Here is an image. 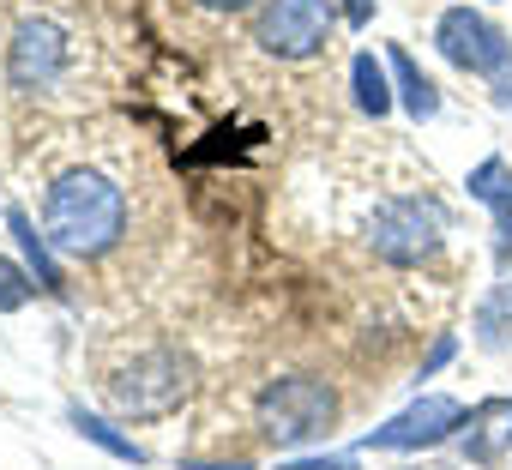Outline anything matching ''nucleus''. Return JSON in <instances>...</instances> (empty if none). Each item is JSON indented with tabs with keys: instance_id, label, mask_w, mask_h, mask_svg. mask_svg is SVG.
Returning <instances> with one entry per match:
<instances>
[{
	"instance_id": "nucleus-9",
	"label": "nucleus",
	"mask_w": 512,
	"mask_h": 470,
	"mask_svg": "<svg viewBox=\"0 0 512 470\" xmlns=\"http://www.w3.org/2000/svg\"><path fill=\"white\" fill-rule=\"evenodd\" d=\"M470 193L494 205V260H512V175L500 157H488L476 175H470Z\"/></svg>"
},
{
	"instance_id": "nucleus-5",
	"label": "nucleus",
	"mask_w": 512,
	"mask_h": 470,
	"mask_svg": "<svg viewBox=\"0 0 512 470\" xmlns=\"http://www.w3.org/2000/svg\"><path fill=\"white\" fill-rule=\"evenodd\" d=\"M434 49H440L452 67L494 79L500 103H512V43H506V31H494L482 13H470V7L440 13V25H434Z\"/></svg>"
},
{
	"instance_id": "nucleus-11",
	"label": "nucleus",
	"mask_w": 512,
	"mask_h": 470,
	"mask_svg": "<svg viewBox=\"0 0 512 470\" xmlns=\"http://www.w3.org/2000/svg\"><path fill=\"white\" fill-rule=\"evenodd\" d=\"M392 73H398V85H404V103H410V115H416V121H428V115L440 109V91H434V85L416 73V61H410L404 49H392Z\"/></svg>"
},
{
	"instance_id": "nucleus-14",
	"label": "nucleus",
	"mask_w": 512,
	"mask_h": 470,
	"mask_svg": "<svg viewBox=\"0 0 512 470\" xmlns=\"http://www.w3.org/2000/svg\"><path fill=\"white\" fill-rule=\"evenodd\" d=\"M13 229H19V242H25V248H31V254H37V260H43V235H37V229H31V217H25V211H13ZM43 284H49V290H55V272H49V266H43Z\"/></svg>"
},
{
	"instance_id": "nucleus-4",
	"label": "nucleus",
	"mask_w": 512,
	"mask_h": 470,
	"mask_svg": "<svg viewBox=\"0 0 512 470\" xmlns=\"http://www.w3.org/2000/svg\"><path fill=\"white\" fill-rule=\"evenodd\" d=\"M103 392H109V404L121 410V416H163V410H175L181 398H187V356L181 350H139L127 368H115L109 380H103Z\"/></svg>"
},
{
	"instance_id": "nucleus-3",
	"label": "nucleus",
	"mask_w": 512,
	"mask_h": 470,
	"mask_svg": "<svg viewBox=\"0 0 512 470\" xmlns=\"http://www.w3.org/2000/svg\"><path fill=\"white\" fill-rule=\"evenodd\" d=\"M440 235H446V211H440V199H428V193H398V199L374 205V217H368V242H374V254L392 260V266L428 260V254L440 248Z\"/></svg>"
},
{
	"instance_id": "nucleus-13",
	"label": "nucleus",
	"mask_w": 512,
	"mask_h": 470,
	"mask_svg": "<svg viewBox=\"0 0 512 470\" xmlns=\"http://www.w3.org/2000/svg\"><path fill=\"white\" fill-rule=\"evenodd\" d=\"M31 290H37V284H31V278L13 266V260H0V314L25 308V302H31Z\"/></svg>"
},
{
	"instance_id": "nucleus-2",
	"label": "nucleus",
	"mask_w": 512,
	"mask_h": 470,
	"mask_svg": "<svg viewBox=\"0 0 512 470\" xmlns=\"http://www.w3.org/2000/svg\"><path fill=\"white\" fill-rule=\"evenodd\" d=\"M332 422H338V392L314 374H290L260 392V428L278 446H308V440L332 434Z\"/></svg>"
},
{
	"instance_id": "nucleus-10",
	"label": "nucleus",
	"mask_w": 512,
	"mask_h": 470,
	"mask_svg": "<svg viewBox=\"0 0 512 470\" xmlns=\"http://www.w3.org/2000/svg\"><path fill=\"white\" fill-rule=\"evenodd\" d=\"M470 428H476V434L464 440L470 458H476V464H494L500 446L512 440V398H488V404H476V410H470Z\"/></svg>"
},
{
	"instance_id": "nucleus-16",
	"label": "nucleus",
	"mask_w": 512,
	"mask_h": 470,
	"mask_svg": "<svg viewBox=\"0 0 512 470\" xmlns=\"http://www.w3.org/2000/svg\"><path fill=\"white\" fill-rule=\"evenodd\" d=\"M205 13H241V7H253V0H199Z\"/></svg>"
},
{
	"instance_id": "nucleus-7",
	"label": "nucleus",
	"mask_w": 512,
	"mask_h": 470,
	"mask_svg": "<svg viewBox=\"0 0 512 470\" xmlns=\"http://www.w3.org/2000/svg\"><path fill=\"white\" fill-rule=\"evenodd\" d=\"M73 67V37L55 25V19H25L7 43V79L13 91L37 97V91H55Z\"/></svg>"
},
{
	"instance_id": "nucleus-12",
	"label": "nucleus",
	"mask_w": 512,
	"mask_h": 470,
	"mask_svg": "<svg viewBox=\"0 0 512 470\" xmlns=\"http://www.w3.org/2000/svg\"><path fill=\"white\" fill-rule=\"evenodd\" d=\"M356 103L368 109V115H386L392 109V91H386V73H380V61L374 55H356Z\"/></svg>"
},
{
	"instance_id": "nucleus-8",
	"label": "nucleus",
	"mask_w": 512,
	"mask_h": 470,
	"mask_svg": "<svg viewBox=\"0 0 512 470\" xmlns=\"http://www.w3.org/2000/svg\"><path fill=\"white\" fill-rule=\"evenodd\" d=\"M452 428H458V404L434 392V398L410 404L404 416H392L386 428H374L368 446H428V440H440V434H452Z\"/></svg>"
},
{
	"instance_id": "nucleus-6",
	"label": "nucleus",
	"mask_w": 512,
	"mask_h": 470,
	"mask_svg": "<svg viewBox=\"0 0 512 470\" xmlns=\"http://www.w3.org/2000/svg\"><path fill=\"white\" fill-rule=\"evenodd\" d=\"M332 0H266L260 25H253V43L278 61H308L332 43Z\"/></svg>"
},
{
	"instance_id": "nucleus-17",
	"label": "nucleus",
	"mask_w": 512,
	"mask_h": 470,
	"mask_svg": "<svg viewBox=\"0 0 512 470\" xmlns=\"http://www.w3.org/2000/svg\"><path fill=\"white\" fill-rule=\"evenodd\" d=\"M350 7V25H368V13H374V0H344Z\"/></svg>"
},
{
	"instance_id": "nucleus-1",
	"label": "nucleus",
	"mask_w": 512,
	"mask_h": 470,
	"mask_svg": "<svg viewBox=\"0 0 512 470\" xmlns=\"http://www.w3.org/2000/svg\"><path fill=\"white\" fill-rule=\"evenodd\" d=\"M43 235L73 260H97L127 235V193L103 169H67L43 199Z\"/></svg>"
},
{
	"instance_id": "nucleus-15",
	"label": "nucleus",
	"mask_w": 512,
	"mask_h": 470,
	"mask_svg": "<svg viewBox=\"0 0 512 470\" xmlns=\"http://www.w3.org/2000/svg\"><path fill=\"white\" fill-rule=\"evenodd\" d=\"M284 470H356L350 458H302V464H284Z\"/></svg>"
}]
</instances>
